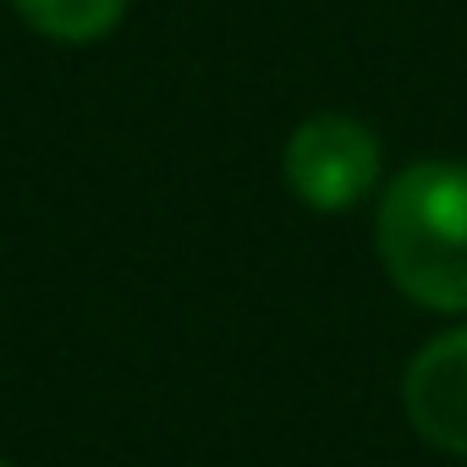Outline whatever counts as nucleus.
I'll use <instances>...</instances> for the list:
<instances>
[{"label":"nucleus","mask_w":467,"mask_h":467,"mask_svg":"<svg viewBox=\"0 0 467 467\" xmlns=\"http://www.w3.org/2000/svg\"><path fill=\"white\" fill-rule=\"evenodd\" d=\"M379 165H385V149H379L374 127H363L358 116H341V110L308 116L286 138V154H281L286 187L319 214H341V209L363 203L379 187Z\"/></svg>","instance_id":"f03ea898"},{"label":"nucleus","mask_w":467,"mask_h":467,"mask_svg":"<svg viewBox=\"0 0 467 467\" xmlns=\"http://www.w3.org/2000/svg\"><path fill=\"white\" fill-rule=\"evenodd\" d=\"M0 467H12V462H6V456H0Z\"/></svg>","instance_id":"39448f33"},{"label":"nucleus","mask_w":467,"mask_h":467,"mask_svg":"<svg viewBox=\"0 0 467 467\" xmlns=\"http://www.w3.org/2000/svg\"><path fill=\"white\" fill-rule=\"evenodd\" d=\"M12 6L34 34L61 45H94L127 17V0H12Z\"/></svg>","instance_id":"20e7f679"},{"label":"nucleus","mask_w":467,"mask_h":467,"mask_svg":"<svg viewBox=\"0 0 467 467\" xmlns=\"http://www.w3.org/2000/svg\"><path fill=\"white\" fill-rule=\"evenodd\" d=\"M407 423L445 456H467V325L423 341L401 374Z\"/></svg>","instance_id":"7ed1b4c3"},{"label":"nucleus","mask_w":467,"mask_h":467,"mask_svg":"<svg viewBox=\"0 0 467 467\" xmlns=\"http://www.w3.org/2000/svg\"><path fill=\"white\" fill-rule=\"evenodd\" d=\"M374 248L401 297L429 314H467V165L418 160L390 176Z\"/></svg>","instance_id":"f257e3e1"}]
</instances>
